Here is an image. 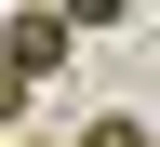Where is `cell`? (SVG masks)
Here are the masks:
<instances>
[{
	"mask_svg": "<svg viewBox=\"0 0 160 147\" xmlns=\"http://www.w3.org/2000/svg\"><path fill=\"white\" fill-rule=\"evenodd\" d=\"M67 13H0V67H13V80H53V67H67Z\"/></svg>",
	"mask_w": 160,
	"mask_h": 147,
	"instance_id": "cell-1",
	"label": "cell"
},
{
	"mask_svg": "<svg viewBox=\"0 0 160 147\" xmlns=\"http://www.w3.org/2000/svg\"><path fill=\"white\" fill-rule=\"evenodd\" d=\"M67 147H147V120H120V107H107V120H80Z\"/></svg>",
	"mask_w": 160,
	"mask_h": 147,
	"instance_id": "cell-2",
	"label": "cell"
},
{
	"mask_svg": "<svg viewBox=\"0 0 160 147\" xmlns=\"http://www.w3.org/2000/svg\"><path fill=\"white\" fill-rule=\"evenodd\" d=\"M13 134H27V80L0 67V147H13Z\"/></svg>",
	"mask_w": 160,
	"mask_h": 147,
	"instance_id": "cell-3",
	"label": "cell"
},
{
	"mask_svg": "<svg viewBox=\"0 0 160 147\" xmlns=\"http://www.w3.org/2000/svg\"><path fill=\"white\" fill-rule=\"evenodd\" d=\"M13 147H53V134H13Z\"/></svg>",
	"mask_w": 160,
	"mask_h": 147,
	"instance_id": "cell-4",
	"label": "cell"
}]
</instances>
